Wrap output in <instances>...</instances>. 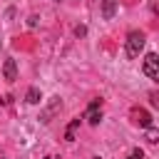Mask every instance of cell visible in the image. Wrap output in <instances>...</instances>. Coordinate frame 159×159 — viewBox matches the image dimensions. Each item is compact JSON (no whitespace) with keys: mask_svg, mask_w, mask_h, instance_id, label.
<instances>
[{"mask_svg":"<svg viewBox=\"0 0 159 159\" xmlns=\"http://www.w3.org/2000/svg\"><path fill=\"white\" fill-rule=\"evenodd\" d=\"M144 75L149 77V80H159V57L154 55V52H149L147 57H144Z\"/></svg>","mask_w":159,"mask_h":159,"instance_id":"obj_2","label":"cell"},{"mask_svg":"<svg viewBox=\"0 0 159 159\" xmlns=\"http://www.w3.org/2000/svg\"><path fill=\"white\" fill-rule=\"evenodd\" d=\"M139 124H142V127H152V119H149V114H147L144 109H139Z\"/></svg>","mask_w":159,"mask_h":159,"instance_id":"obj_9","label":"cell"},{"mask_svg":"<svg viewBox=\"0 0 159 159\" xmlns=\"http://www.w3.org/2000/svg\"><path fill=\"white\" fill-rule=\"evenodd\" d=\"M142 157H144V154H142V149H134V152H132L127 159H142Z\"/></svg>","mask_w":159,"mask_h":159,"instance_id":"obj_10","label":"cell"},{"mask_svg":"<svg viewBox=\"0 0 159 159\" xmlns=\"http://www.w3.org/2000/svg\"><path fill=\"white\" fill-rule=\"evenodd\" d=\"M2 75H5V80H7V82H15V80H17V65H15V60H12V57H7V60H5V65H2Z\"/></svg>","mask_w":159,"mask_h":159,"instance_id":"obj_4","label":"cell"},{"mask_svg":"<svg viewBox=\"0 0 159 159\" xmlns=\"http://www.w3.org/2000/svg\"><path fill=\"white\" fill-rule=\"evenodd\" d=\"M124 50H127V57H139V52L144 50V32H129L127 35V45H124Z\"/></svg>","mask_w":159,"mask_h":159,"instance_id":"obj_1","label":"cell"},{"mask_svg":"<svg viewBox=\"0 0 159 159\" xmlns=\"http://www.w3.org/2000/svg\"><path fill=\"white\" fill-rule=\"evenodd\" d=\"M114 10H117V0H102V17L104 20H112Z\"/></svg>","mask_w":159,"mask_h":159,"instance_id":"obj_5","label":"cell"},{"mask_svg":"<svg viewBox=\"0 0 159 159\" xmlns=\"http://www.w3.org/2000/svg\"><path fill=\"white\" fill-rule=\"evenodd\" d=\"M102 102L99 99H94L89 107H87V114H84V119L89 122V124H99V119H102V107H99Z\"/></svg>","mask_w":159,"mask_h":159,"instance_id":"obj_3","label":"cell"},{"mask_svg":"<svg viewBox=\"0 0 159 159\" xmlns=\"http://www.w3.org/2000/svg\"><path fill=\"white\" fill-rule=\"evenodd\" d=\"M40 99H42V97H40V89H37V87H30V89H27V102H30V104H37Z\"/></svg>","mask_w":159,"mask_h":159,"instance_id":"obj_7","label":"cell"},{"mask_svg":"<svg viewBox=\"0 0 159 159\" xmlns=\"http://www.w3.org/2000/svg\"><path fill=\"white\" fill-rule=\"evenodd\" d=\"M147 142H149V144H157V142H159V132H157L154 127H147Z\"/></svg>","mask_w":159,"mask_h":159,"instance_id":"obj_8","label":"cell"},{"mask_svg":"<svg viewBox=\"0 0 159 159\" xmlns=\"http://www.w3.org/2000/svg\"><path fill=\"white\" fill-rule=\"evenodd\" d=\"M80 122H82L80 117H75V119L70 122V127H67V132H65V139H67V142H75V129L80 127Z\"/></svg>","mask_w":159,"mask_h":159,"instance_id":"obj_6","label":"cell"}]
</instances>
